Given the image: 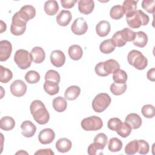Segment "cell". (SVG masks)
Here are the masks:
<instances>
[{
    "label": "cell",
    "instance_id": "1",
    "mask_svg": "<svg viewBox=\"0 0 155 155\" xmlns=\"http://www.w3.org/2000/svg\"><path fill=\"white\" fill-rule=\"evenodd\" d=\"M31 114L35 120L40 125L48 123L50 114L44 103L39 100L33 101L30 107Z\"/></svg>",
    "mask_w": 155,
    "mask_h": 155
},
{
    "label": "cell",
    "instance_id": "2",
    "mask_svg": "<svg viewBox=\"0 0 155 155\" xmlns=\"http://www.w3.org/2000/svg\"><path fill=\"white\" fill-rule=\"evenodd\" d=\"M127 61L130 65L139 70L145 69L148 65L147 58L140 51L136 50H132L128 53Z\"/></svg>",
    "mask_w": 155,
    "mask_h": 155
},
{
    "label": "cell",
    "instance_id": "3",
    "mask_svg": "<svg viewBox=\"0 0 155 155\" xmlns=\"http://www.w3.org/2000/svg\"><path fill=\"white\" fill-rule=\"evenodd\" d=\"M128 26L132 28H138L142 25H146L150 21L149 16L140 10L136 12L131 16L126 18Z\"/></svg>",
    "mask_w": 155,
    "mask_h": 155
},
{
    "label": "cell",
    "instance_id": "4",
    "mask_svg": "<svg viewBox=\"0 0 155 155\" xmlns=\"http://www.w3.org/2000/svg\"><path fill=\"white\" fill-rule=\"evenodd\" d=\"M14 61L19 68L25 70L30 67L33 59L30 53L27 50L19 49L15 53Z\"/></svg>",
    "mask_w": 155,
    "mask_h": 155
},
{
    "label": "cell",
    "instance_id": "5",
    "mask_svg": "<svg viewBox=\"0 0 155 155\" xmlns=\"http://www.w3.org/2000/svg\"><path fill=\"white\" fill-rule=\"evenodd\" d=\"M111 101V97L107 93H99L93 100V109L96 113H102L110 105Z\"/></svg>",
    "mask_w": 155,
    "mask_h": 155
},
{
    "label": "cell",
    "instance_id": "6",
    "mask_svg": "<svg viewBox=\"0 0 155 155\" xmlns=\"http://www.w3.org/2000/svg\"><path fill=\"white\" fill-rule=\"evenodd\" d=\"M27 23V22L21 18L18 12L15 13L12 17L10 32L15 36L22 35L25 31Z\"/></svg>",
    "mask_w": 155,
    "mask_h": 155
},
{
    "label": "cell",
    "instance_id": "7",
    "mask_svg": "<svg viewBox=\"0 0 155 155\" xmlns=\"http://www.w3.org/2000/svg\"><path fill=\"white\" fill-rule=\"evenodd\" d=\"M108 141L107 136L102 133L97 134L94 138V141L88 147V154L95 155L98 150H102L107 145Z\"/></svg>",
    "mask_w": 155,
    "mask_h": 155
},
{
    "label": "cell",
    "instance_id": "8",
    "mask_svg": "<svg viewBox=\"0 0 155 155\" xmlns=\"http://www.w3.org/2000/svg\"><path fill=\"white\" fill-rule=\"evenodd\" d=\"M81 127L85 131H96L102 128L103 122L96 116H92L84 119L81 123Z\"/></svg>",
    "mask_w": 155,
    "mask_h": 155
},
{
    "label": "cell",
    "instance_id": "9",
    "mask_svg": "<svg viewBox=\"0 0 155 155\" xmlns=\"http://www.w3.org/2000/svg\"><path fill=\"white\" fill-rule=\"evenodd\" d=\"M71 31L76 35H82L88 30V25L83 18H76L71 26Z\"/></svg>",
    "mask_w": 155,
    "mask_h": 155
},
{
    "label": "cell",
    "instance_id": "10",
    "mask_svg": "<svg viewBox=\"0 0 155 155\" xmlns=\"http://www.w3.org/2000/svg\"><path fill=\"white\" fill-rule=\"evenodd\" d=\"M27 87L22 81L18 79L13 81L10 85V91L16 97L23 96L27 91Z\"/></svg>",
    "mask_w": 155,
    "mask_h": 155
},
{
    "label": "cell",
    "instance_id": "11",
    "mask_svg": "<svg viewBox=\"0 0 155 155\" xmlns=\"http://www.w3.org/2000/svg\"><path fill=\"white\" fill-rule=\"evenodd\" d=\"M54 138L55 133L51 128H45L42 130L38 135V140L39 142L43 145L51 143Z\"/></svg>",
    "mask_w": 155,
    "mask_h": 155
},
{
    "label": "cell",
    "instance_id": "12",
    "mask_svg": "<svg viewBox=\"0 0 155 155\" xmlns=\"http://www.w3.org/2000/svg\"><path fill=\"white\" fill-rule=\"evenodd\" d=\"M12 51V44L7 40L0 41V61L1 62L7 61L11 56Z\"/></svg>",
    "mask_w": 155,
    "mask_h": 155
},
{
    "label": "cell",
    "instance_id": "13",
    "mask_svg": "<svg viewBox=\"0 0 155 155\" xmlns=\"http://www.w3.org/2000/svg\"><path fill=\"white\" fill-rule=\"evenodd\" d=\"M50 61L54 67H61L65 64V56L61 50H53L50 54Z\"/></svg>",
    "mask_w": 155,
    "mask_h": 155
},
{
    "label": "cell",
    "instance_id": "14",
    "mask_svg": "<svg viewBox=\"0 0 155 155\" xmlns=\"http://www.w3.org/2000/svg\"><path fill=\"white\" fill-rule=\"evenodd\" d=\"M22 134L25 137H31L36 131L35 125L30 120H25L21 125Z\"/></svg>",
    "mask_w": 155,
    "mask_h": 155
},
{
    "label": "cell",
    "instance_id": "15",
    "mask_svg": "<svg viewBox=\"0 0 155 155\" xmlns=\"http://www.w3.org/2000/svg\"><path fill=\"white\" fill-rule=\"evenodd\" d=\"M94 2L93 0H80L78 1V10L82 14L87 15L94 10Z\"/></svg>",
    "mask_w": 155,
    "mask_h": 155
},
{
    "label": "cell",
    "instance_id": "16",
    "mask_svg": "<svg viewBox=\"0 0 155 155\" xmlns=\"http://www.w3.org/2000/svg\"><path fill=\"white\" fill-rule=\"evenodd\" d=\"M18 13L22 18L28 22L35 16L36 10L35 7L31 5H25L21 7Z\"/></svg>",
    "mask_w": 155,
    "mask_h": 155
},
{
    "label": "cell",
    "instance_id": "17",
    "mask_svg": "<svg viewBox=\"0 0 155 155\" xmlns=\"http://www.w3.org/2000/svg\"><path fill=\"white\" fill-rule=\"evenodd\" d=\"M72 18V15L69 10H62L56 16L57 23L62 27L68 25Z\"/></svg>",
    "mask_w": 155,
    "mask_h": 155
},
{
    "label": "cell",
    "instance_id": "18",
    "mask_svg": "<svg viewBox=\"0 0 155 155\" xmlns=\"http://www.w3.org/2000/svg\"><path fill=\"white\" fill-rule=\"evenodd\" d=\"M137 3V1L133 0H126L124 1L122 7L124 15H126V18L131 16L136 12Z\"/></svg>",
    "mask_w": 155,
    "mask_h": 155
},
{
    "label": "cell",
    "instance_id": "19",
    "mask_svg": "<svg viewBox=\"0 0 155 155\" xmlns=\"http://www.w3.org/2000/svg\"><path fill=\"white\" fill-rule=\"evenodd\" d=\"M125 122L128 124L132 129L139 128L142 123L141 117L136 113H130L128 114L125 119Z\"/></svg>",
    "mask_w": 155,
    "mask_h": 155
},
{
    "label": "cell",
    "instance_id": "20",
    "mask_svg": "<svg viewBox=\"0 0 155 155\" xmlns=\"http://www.w3.org/2000/svg\"><path fill=\"white\" fill-rule=\"evenodd\" d=\"M111 30V25L107 21H101L96 26V32L98 36L105 37L107 36Z\"/></svg>",
    "mask_w": 155,
    "mask_h": 155
},
{
    "label": "cell",
    "instance_id": "21",
    "mask_svg": "<svg viewBox=\"0 0 155 155\" xmlns=\"http://www.w3.org/2000/svg\"><path fill=\"white\" fill-rule=\"evenodd\" d=\"M33 61L36 64L42 63L45 58V53L43 48L40 47H35L32 48L30 53Z\"/></svg>",
    "mask_w": 155,
    "mask_h": 155
},
{
    "label": "cell",
    "instance_id": "22",
    "mask_svg": "<svg viewBox=\"0 0 155 155\" xmlns=\"http://www.w3.org/2000/svg\"><path fill=\"white\" fill-rule=\"evenodd\" d=\"M111 41L115 47H123L127 42L126 37L122 30L116 31L112 36Z\"/></svg>",
    "mask_w": 155,
    "mask_h": 155
},
{
    "label": "cell",
    "instance_id": "23",
    "mask_svg": "<svg viewBox=\"0 0 155 155\" xmlns=\"http://www.w3.org/2000/svg\"><path fill=\"white\" fill-rule=\"evenodd\" d=\"M147 42L148 36L145 32L142 31L135 32V38L133 41L134 45L140 48H143L145 47Z\"/></svg>",
    "mask_w": 155,
    "mask_h": 155
},
{
    "label": "cell",
    "instance_id": "24",
    "mask_svg": "<svg viewBox=\"0 0 155 155\" xmlns=\"http://www.w3.org/2000/svg\"><path fill=\"white\" fill-rule=\"evenodd\" d=\"M72 143L67 138H61L56 142V148L60 153H66L70 150Z\"/></svg>",
    "mask_w": 155,
    "mask_h": 155
},
{
    "label": "cell",
    "instance_id": "25",
    "mask_svg": "<svg viewBox=\"0 0 155 155\" xmlns=\"http://www.w3.org/2000/svg\"><path fill=\"white\" fill-rule=\"evenodd\" d=\"M81 93V88L76 85H71L68 87L64 94L65 98L68 101H73L78 98Z\"/></svg>",
    "mask_w": 155,
    "mask_h": 155
},
{
    "label": "cell",
    "instance_id": "26",
    "mask_svg": "<svg viewBox=\"0 0 155 155\" xmlns=\"http://www.w3.org/2000/svg\"><path fill=\"white\" fill-rule=\"evenodd\" d=\"M68 53L71 59L74 61H78L82 58L83 51L81 46L79 45L74 44L69 47L68 50Z\"/></svg>",
    "mask_w": 155,
    "mask_h": 155
},
{
    "label": "cell",
    "instance_id": "27",
    "mask_svg": "<svg viewBox=\"0 0 155 155\" xmlns=\"http://www.w3.org/2000/svg\"><path fill=\"white\" fill-rule=\"evenodd\" d=\"M103 67L105 71L108 75L113 73L116 70L120 68V65L118 62L113 59L103 62Z\"/></svg>",
    "mask_w": 155,
    "mask_h": 155
},
{
    "label": "cell",
    "instance_id": "28",
    "mask_svg": "<svg viewBox=\"0 0 155 155\" xmlns=\"http://www.w3.org/2000/svg\"><path fill=\"white\" fill-rule=\"evenodd\" d=\"M59 10L58 2L55 0L47 1L44 4V11L49 16H54Z\"/></svg>",
    "mask_w": 155,
    "mask_h": 155
},
{
    "label": "cell",
    "instance_id": "29",
    "mask_svg": "<svg viewBox=\"0 0 155 155\" xmlns=\"http://www.w3.org/2000/svg\"><path fill=\"white\" fill-rule=\"evenodd\" d=\"M59 84L51 81H45L44 84V89L49 95L53 96L57 94L59 91Z\"/></svg>",
    "mask_w": 155,
    "mask_h": 155
},
{
    "label": "cell",
    "instance_id": "30",
    "mask_svg": "<svg viewBox=\"0 0 155 155\" xmlns=\"http://www.w3.org/2000/svg\"><path fill=\"white\" fill-rule=\"evenodd\" d=\"M67 102L65 98L61 96L55 97L53 101V107L58 112H63L67 109Z\"/></svg>",
    "mask_w": 155,
    "mask_h": 155
},
{
    "label": "cell",
    "instance_id": "31",
    "mask_svg": "<svg viewBox=\"0 0 155 155\" xmlns=\"http://www.w3.org/2000/svg\"><path fill=\"white\" fill-rule=\"evenodd\" d=\"M15 126V120L10 116H4L0 120V128L5 131L12 130Z\"/></svg>",
    "mask_w": 155,
    "mask_h": 155
},
{
    "label": "cell",
    "instance_id": "32",
    "mask_svg": "<svg viewBox=\"0 0 155 155\" xmlns=\"http://www.w3.org/2000/svg\"><path fill=\"white\" fill-rule=\"evenodd\" d=\"M128 79L127 73L120 68L113 73V79L117 84H125Z\"/></svg>",
    "mask_w": 155,
    "mask_h": 155
},
{
    "label": "cell",
    "instance_id": "33",
    "mask_svg": "<svg viewBox=\"0 0 155 155\" xmlns=\"http://www.w3.org/2000/svg\"><path fill=\"white\" fill-rule=\"evenodd\" d=\"M108 148L111 152H118L122 148V142L117 137H112L109 140Z\"/></svg>",
    "mask_w": 155,
    "mask_h": 155
},
{
    "label": "cell",
    "instance_id": "34",
    "mask_svg": "<svg viewBox=\"0 0 155 155\" xmlns=\"http://www.w3.org/2000/svg\"><path fill=\"white\" fill-rule=\"evenodd\" d=\"M115 49V46L113 44L111 39L104 40L101 42L99 46L100 51L104 54H109L113 52Z\"/></svg>",
    "mask_w": 155,
    "mask_h": 155
},
{
    "label": "cell",
    "instance_id": "35",
    "mask_svg": "<svg viewBox=\"0 0 155 155\" xmlns=\"http://www.w3.org/2000/svg\"><path fill=\"white\" fill-rule=\"evenodd\" d=\"M13 78V73L9 69L0 66V81L2 83L8 82Z\"/></svg>",
    "mask_w": 155,
    "mask_h": 155
},
{
    "label": "cell",
    "instance_id": "36",
    "mask_svg": "<svg viewBox=\"0 0 155 155\" xmlns=\"http://www.w3.org/2000/svg\"><path fill=\"white\" fill-rule=\"evenodd\" d=\"M127 90V84H117L113 83L110 86L111 92L116 95L119 96L124 94Z\"/></svg>",
    "mask_w": 155,
    "mask_h": 155
},
{
    "label": "cell",
    "instance_id": "37",
    "mask_svg": "<svg viewBox=\"0 0 155 155\" xmlns=\"http://www.w3.org/2000/svg\"><path fill=\"white\" fill-rule=\"evenodd\" d=\"M124 15L122 7L120 5H116L113 6L110 12V17L115 20H118L122 18Z\"/></svg>",
    "mask_w": 155,
    "mask_h": 155
},
{
    "label": "cell",
    "instance_id": "38",
    "mask_svg": "<svg viewBox=\"0 0 155 155\" xmlns=\"http://www.w3.org/2000/svg\"><path fill=\"white\" fill-rule=\"evenodd\" d=\"M138 149V140H133L127 144L125 148V153L128 155H133L137 152Z\"/></svg>",
    "mask_w": 155,
    "mask_h": 155
},
{
    "label": "cell",
    "instance_id": "39",
    "mask_svg": "<svg viewBox=\"0 0 155 155\" xmlns=\"http://www.w3.org/2000/svg\"><path fill=\"white\" fill-rule=\"evenodd\" d=\"M25 79L28 84H36L40 80V75L37 71L30 70L25 74Z\"/></svg>",
    "mask_w": 155,
    "mask_h": 155
},
{
    "label": "cell",
    "instance_id": "40",
    "mask_svg": "<svg viewBox=\"0 0 155 155\" xmlns=\"http://www.w3.org/2000/svg\"><path fill=\"white\" fill-rule=\"evenodd\" d=\"M132 128L131 126L127 122H122V125L116 131L117 133L122 137H128L131 133Z\"/></svg>",
    "mask_w": 155,
    "mask_h": 155
},
{
    "label": "cell",
    "instance_id": "41",
    "mask_svg": "<svg viewBox=\"0 0 155 155\" xmlns=\"http://www.w3.org/2000/svg\"><path fill=\"white\" fill-rule=\"evenodd\" d=\"M141 112L143 116L146 118H153L155 115L154 107L150 104L145 105L141 109Z\"/></svg>",
    "mask_w": 155,
    "mask_h": 155
},
{
    "label": "cell",
    "instance_id": "42",
    "mask_svg": "<svg viewBox=\"0 0 155 155\" xmlns=\"http://www.w3.org/2000/svg\"><path fill=\"white\" fill-rule=\"evenodd\" d=\"M45 81H51L59 84L60 82L61 77L58 71L53 70H49L45 75Z\"/></svg>",
    "mask_w": 155,
    "mask_h": 155
},
{
    "label": "cell",
    "instance_id": "43",
    "mask_svg": "<svg viewBox=\"0 0 155 155\" xmlns=\"http://www.w3.org/2000/svg\"><path fill=\"white\" fill-rule=\"evenodd\" d=\"M122 122L117 117H113L109 119L107 123L108 127L110 130L117 131V130L122 125Z\"/></svg>",
    "mask_w": 155,
    "mask_h": 155
},
{
    "label": "cell",
    "instance_id": "44",
    "mask_svg": "<svg viewBox=\"0 0 155 155\" xmlns=\"http://www.w3.org/2000/svg\"><path fill=\"white\" fill-rule=\"evenodd\" d=\"M155 1L154 0H143L142 2V7L148 13H154Z\"/></svg>",
    "mask_w": 155,
    "mask_h": 155
},
{
    "label": "cell",
    "instance_id": "45",
    "mask_svg": "<svg viewBox=\"0 0 155 155\" xmlns=\"http://www.w3.org/2000/svg\"><path fill=\"white\" fill-rule=\"evenodd\" d=\"M139 149L137 152L140 154H146L149 152L150 147L148 143L144 140H138Z\"/></svg>",
    "mask_w": 155,
    "mask_h": 155
},
{
    "label": "cell",
    "instance_id": "46",
    "mask_svg": "<svg viewBox=\"0 0 155 155\" xmlns=\"http://www.w3.org/2000/svg\"><path fill=\"white\" fill-rule=\"evenodd\" d=\"M94 70L96 73L99 76H102V77H105V76H108L106 72L105 71L104 69V67H103V62H99L98 64H97L95 66L94 68Z\"/></svg>",
    "mask_w": 155,
    "mask_h": 155
},
{
    "label": "cell",
    "instance_id": "47",
    "mask_svg": "<svg viewBox=\"0 0 155 155\" xmlns=\"http://www.w3.org/2000/svg\"><path fill=\"white\" fill-rule=\"evenodd\" d=\"M122 31H124L127 42L133 41L135 38V32L129 28H124Z\"/></svg>",
    "mask_w": 155,
    "mask_h": 155
},
{
    "label": "cell",
    "instance_id": "48",
    "mask_svg": "<svg viewBox=\"0 0 155 155\" xmlns=\"http://www.w3.org/2000/svg\"><path fill=\"white\" fill-rule=\"evenodd\" d=\"M77 2V1L76 0H61V3L62 6L64 8H71Z\"/></svg>",
    "mask_w": 155,
    "mask_h": 155
},
{
    "label": "cell",
    "instance_id": "49",
    "mask_svg": "<svg viewBox=\"0 0 155 155\" xmlns=\"http://www.w3.org/2000/svg\"><path fill=\"white\" fill-rule=\"evenodd\" d=\"M35 154H46V155H53L54 152L50 148L41 149L35 153Z\"/></svg>",
    "mask_w": 155,
    "mask_h": 155
},
{
    "label": "cell",
    "instance_id": "50",
    "mask_svg": "<svg viewBox=\"0 0 155 155\" xmlns=\"http://www.w3.org/2000/svg\"><path fill=\"white\" fill-rule=\"evenodd\" d=\"M147 77L148 79H149L151 81L154 82L155 81V68H152L150 69L147 74Z\"/></svg>",
    "mask_w": 155,
    "mask_h": 155
},
{
    "label": "cell",
    "instance_id": "51",
    "mask_svg": "<svg viewBox=\"0 0 155 155\" xmlns=\"http://www.w3.org/2000/svg\"><path fill=\"white\" fill-rule=\"evenodd\" d=\"M18 153H19V154H21V153H26L27 154H28L27 152H24L22 150H21V151H19V152H18V153H16V154H18Z\"/></svg>",
    "mask_w": 155,
    "mask_h": 155
}]
</instances>
